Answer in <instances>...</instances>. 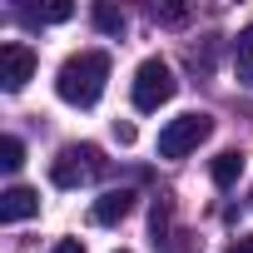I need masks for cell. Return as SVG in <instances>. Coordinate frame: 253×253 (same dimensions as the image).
I'll list each match as a JSON object with an SVG mask.
<instances>
[{"label":"cell","mask_w":253,"mask_h":253,"mask_svg":"<svg viewBox=\"0 0 253 253\" xmlns=\"http://www.w3.org/2000/svg\"><path fill=\"white\" fill-rule=\"evenodd\" d=\"M129 209H134V189H104V194L94 199L89 218H94L99 228H114L119 218H129Z\"/></svg>","instance_id":"7"},{"label":"cell","mask_w":253,"mask_h":253,"mask_svg":"<svg viewBox=\"0 0 253 253\" xmlns=\"http://www.w3.org/2000/svg\"><path fill=\"white\" fill-rule=\"evenodd\" d=\"M20 164H25V144H20V139L10 134L5 144H0V169H5V174H15Z\"/></svg>","instance_id":"11"},{"label":"cell","mask_w":253,"mask_h":253,"mask_svg":"<svg viewBox=\"0 0 253 253\" xmlns=\"http://www.w3.org/2000/svg\"><path fill=\"white\" fill-rule=\"evenodd\" d=\"M209 174H213V184H218V189H233V184H238V174H243V154H238V149H223V154L209 164Z\"/></svg>","instance_id":"8"},{"label":"cell","mask_w":253,"mask_h":253,"mask_svg":"<svg viewBox=\"0 0 253 253\" xmlns=\"http://www.w3.org/2000/svg\"><path fill=\"white\" fill-rule=\"evenodd\" d=\"M30 80H35V50L20 45V40H5L0 45V84H5L10 94H20Z\"/></svg>","instance_id":"5"},{"label":"cell","mask_w":253,"mask_h":253,"mask_svg":"<svg viewBox=\"0 0 253 253\" xmlns=\"http://www.w3.org/2000/svg\"><path fill=\"white\" fill-rule=\"evenodd\" d=\"M174 89H179V80H174V70L164 65V60H144L139 70H134V109L139 114H154L159 104H169L174 99Z\"/></svg>","instance_id":"3"},{"label":"cell","mask_w":253,"mask_h":253,"mask_svg":"<svg viewBox=\"0 0 253 253\" xmlns=\"http://www.w3.org/2000/svg\"><path fill=\"white\" fill-rule=\"evenodd\" d=\"M75 15V5H65V0H55V5H40V10H30V20H40V25H60V20H70Z\"/></svg>","instance_id":"12"},{"label":"cell","mask_w":253,"mask_h":253,"mask_svg":"<svg viewBox=\"0 0 253 253\" xmlns=\"http://www.w3.org/2000/svg\"><path fill=\"white\" fill-rule=\"evenodd\" d=\"M228 253H253V233H238V238L228 243Z\"/></svg>","instance_id":"17"},{"label":"cell","mask_w":253,"mask_h":253,"mask_svg":"<svg viewBox=\"0 0 253 253\" xmlns=\"http://www.w3.org/2000/svg\"><path fill=\"white\" fill-rule=\"evenodd\" d=\"M154 20H164V25H184L189 10H184V5H154Z\"/></svg>","instance_id":"14"},{"label":"cell","mask_w":253,"mask_h":253,"mask_svg":"<svg viewBox=\"0 0 253 253\" xmlns=\"http://www.w3.org/2000/svg\"><path fill=\"white\" fill-rule=\"evenodd\" d=\"M213 50H218V45H213V35H204V45H194V50H189V65L209 75V70H213Z\"/></svg>","instance_id":"13"},{"label":"cell","mask_w":253,"mask_h":253,"mask_svg":"<svg viewBox=\"0 0 253 253\" xmlns=\"http://www.w3.org/2000/svg\"><path fill=\"white\" fill-rule=\"evenodd\" d=\"M104 80H109V55L104 50H75L55 75V94L75 109H94L104 94Z\"/></svg>","instance_id":"1"},{"label":"cell","mask_w":253,"mask_h":253,"mask_svg":"<svg viewBox=\"0 0 253 253\" xmlns=\"http://www.w3.org/2000/svg\"><path fill=\"white\" fill-rule=\"evenodd\" d=\"M114 139H119V144H134V124H129V119H124V124L114 119Z\"/></svg>","instance_id":"15"},{"label":"cell","mask_w":253,"mask_h":253,"mask_svg":"<svg viewBox=\"0 0 253 253\" xmlns=\"http://www.w3.org/2000/svg\"><path fill=\"white\" fill-rule=\"evenodd\" d=\"M40 213V194L25 189V184H10L5 194H0V223H25Z\"/></svg>","instance_id":"6"},{"label":"cell","mask_w":253,"mask_h":253,"mask_svg":"<svg viewBox=\"0 0 253 253\" xmlns=\"http://www.w3.org/2000/svg\"><path fill=\"white\" fill-rule=\"evenodd\" d=\"M209 134H213V119H209L204 109H189V114L169 119L164 129H159V159H184V154H194Z\"/></svg>","instance_id":"2"},{"label":"cell","mask_w":253,"mask_h":253,"mask_svg":"<svg viewBox=\"0 0 253 253\" xmlns=\"http://www.w3.org/2000/svg\"><path fill=\"white\" fill-rule=\"evenodd\" d=\"M233 75H238V84H253V25L233 40Z\"/></svg>","instance_id":"9"},{"label":"cell","mask_w":253,"mask_h":253,"mask_svg":"<svg viewBox=\"0 0 253 253\" xmlns=\"http://www.w3.org/2000/svg\"><path fill=\"white\" fill-rule=\"evenodd\" d=\"M50 253H84V243H80V238H60Z\"/></svg>","instance_id":"16"},{"label":"cell","mask_w":253,"mask_h":253,"mask_svg":"<svg viewBox=\"0 0 253 253\" xmlns=\"http://www.w3.org/2000/svg\"><path fill=\"white\" fill-rule=\"evenodd\" d=\"M124 25H129V20H124V10L119 5H109V0H99V5H94V30H104V35H124Z\"/></svg>","instance_id":"10"},{"label":"cell","mask_w":253,"mask_h":253,"mask_svg":"<svg viewBox=\"0 0 253 253\" xmlns=\"http://www.w3.org/2000/svg\"><path fill=\"white\" fill-rule=\"evenodd\" d=\"M94 174H104V159H99L94 144H70V149H60V154L50 159V179H55V189H80V184L94 179Z\"/></svg>","instance_id":"4"}]
</instances>
